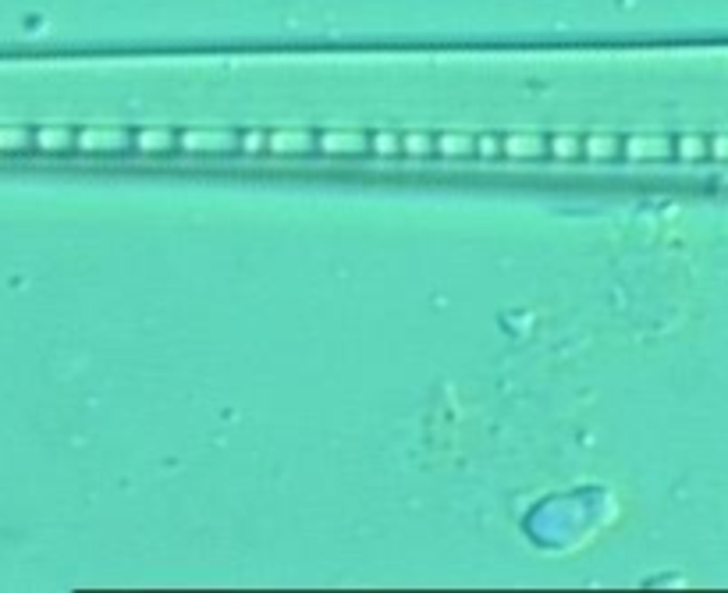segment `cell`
Here are the masks:
<instances>
[{
    "instance_id": "obj_1",
    "label": "cell",
    "mask_w": 728,
    "mask_h": 593,
    "mask_svg": "<svg viewBox=\"0 0 728 593\" xmlns=\"http://www.w3.org/2000/svg\"><path fill=\"white\" fill-rule=\"evenodd\" d=\"M675 153V142L668 135H650V132H637L629 139H622V157L629 160H664Z\"/></svg>"
},
{
    "instance_id": "obj_2",
    "label": "cell",
    "mask_w": 728,
    "mask_h": 593,
    "mask_svg": "<svg viewBox=\"0 0 728 593\" xmlns=\"http://www.w3.org/2000/svg\"><path fill=\"white\" fill-rule=\"evenodd\" d=\"M501 153L512 160H537L547 153V139L541 132H512L501 135Z\"/></svg>"
},
{
    "instance_id": "obj_3",
    "label": "cell",
    "mask_w": 728,
    "mask_h": 593,
    "mask_svg": "<svg viewBox=\"0 0 728 593\" xmlns=\"http://www.w3.org/2000/svg\"><path fill=\"white\" fill-rule=\"evenodd\" d=\"M178 146L182 150H195V153H206V150H235L238 146V135L235 132H206V128H192V132H178Z\"/></svg>"
},
{
    "instance_id": "obj_4",
    "label": "cell",
    "mask_w": 728,
    "mask_h": 593,
    "mask_svg": "<svg viewBox=\"0 0 728 593\" xmlns=\"http://www.w3.org/2000/svg\"><path fill=\"white\" fill-rule=\"evenodd\" d=\"M267 150L271 153H309V150H316V135L302 132V128L267 132Z\"/></svg>"
},
{
    "instance_id": "obj_5",
    "label": "cell",
    "mask_w": 728,
    "mask_h": 593,
    "mask_svg": "<svg viewBox=\"0 0 728 593\" xmlns=\"http://www.w3.org/2000/svg\"><path fill=\"white\" fill-rule=\"evenodd\" d=\"M316 150L320 153H366L369 139L363 132H320L316 135Z\"/></svg>"
},
{
    "instance_id": "obj_6",
    "label": "cell",
    "mask_w": 728,
    "mask_h": 593,
    "mask_svg": "<svg viewBox=\"0 0 728 593\" xmlns=\"http://www.w3.org/2000/svg\"><path fill=\"white\" fill-rule=\"evenodd\" d=\"M75 142L82 150H121L132 142V135L125 128H86V132H79Z\"/></svg>"
},
{
    "instance_id": "obj_7",
    "label": "cell",
    "mask_w": 728,
    "mask_h": 593,
    "mask_svg": "<svg viewBox=\"0 0 728 593\" xmlns=\"http://www.w3.org/2000/svg\"><path fill=\"white\" fill-rule=\"evenodd\" d=\"M583 157H590V160H615V157H622V139L611 135V132H590L583 139Z\"/></svg>"
},
{
    "instance_id": "obj_8",
    "label": "cell",
    "mask_w": 728,
    "mask_h": 593,
    "mask_svg": "<svg viewBox=\"0 0 728 593\" xmlns=\"http://www.w3.org/2000/svg\"><path fill=\"white\" fill-rule=\"evenodd\" d=\"M132 142L143 150V153H168L178 146V135L171 128H143L132 135Z\"/></svg>"
},
{
    "instance_id": "obj_9",
    "label": "cell",
    "mask_w": 728,
    "mask_h": 593,
    "mask_svg": "<svg viewBox=\"0 0 728 593\" xmlns=\"http://www.w3.org/2000/svg\"><path fill=\"white\" fill-rule=\"evenodd\" d=\"M434 150H438V157H469V153H476V139L465 132H441L434 139Z\"/></svg>"
},
{
    "instance_id": "obj_10",
    "label": "cell",
    "mask_w": 728,
    "mask_h": 593,
    "mask_svg": "<svg viewBox=\"0 0 728 593\" xmlns=\"http://www.w3.org/2000/svg\"><path fill=\"white\" fill-rule=\"evenodd\" d=\"M547 157H554V160H579L583 157V139L576 132H554L547 139Z\"/></svg>"
},
{
    "instance_id": "obj_11",
    "label": "cell",
    "mask_w": 728,
    "mask_h": 593,
    "mask_svg": "<svg viewBox=\"0 0 728 593\" xmlns=\"http://www.w3.org/2000/svg\"><path fill=\"white\" fill-rule=\"evenodd\" d=\"M675 157H679V160H707V157H711L707 135H700V132H682V135L675 139Z\"/></svg>"
},
{
    "instance_id": "obj_12",
    "label": "cell",
    "mask_w": 728,
    "mask_h": 593,
    "mask_svg": "<svg viewBox=\"0 0 728 593\" xmlns=\"http://www.w3.org/2000/svg\"><path fill=\"white\" fill-rule=\"evenodd\" d=\"M402 153L405 157H430L438 150H434V139L427 132H405L402 135Z\"/></svg>"
},
{
    "instance_id": "obj_13",
    "label": "cell",
    "mask_w": 728,
    "mask_h": 593,
    "mask_svg": "<svg viewBox=\"0 0 728 593\" xmlns=\"http://www.w3.org/2000/svg\"><path fill=\"white\" fill-rule=\"evenodd\" d=\"M369 153H377V157L402 153V135H394V132H373L369 135Z\"/></svg>"
},
{
    "instance_id": "obj_14",
    "label": "cell",
    "mask_w": 728,
    "mask_h": 593,
    "mask_svg": "<svg viewBox=\"0 0 728 593\" xmlns=\"http://www.w3.org/2000/svg\"><path fill=\"white\" fill-rule=\"evenodd\" d=\"M36 142H39V146H47V150H61V146H68V142H72V132H65V128H47V132H39V135H36Z\"/></svg>"
},
{
    "instance_id": "obj_15",
    "label": "cell",
    "mask_w": 728,
    "mask_h": 593,
    "mask_svg": "<svg viewBox=\"0 0 728 593\" xmlns=\"http://www.w3.org/2000/svg\"><path fill=\"white\" fill-rule=\"evenodd\" d=\"M476 153H480L483 160L501 157V139H498V135H490V132H487V135H480V139H476Z\"/></svg>"
},
{
    "instance_id": "obj_16",
    "label": "cell",
    "mask_w": 728,
    "mask_h": 593,
    "mask_svg": "<svg viewBox=\"0 0 728 593\" xmlns=\"http://www.w3.org/2000/svg\"><path fill=\"white\" fill-rule=\"evenodd\" d=\"M238 146L249 150V153H264V150H267V132H242V135H238Z\"/></svg>"
},
{
    "instance_id": "obj_17",
    "label": "cell",
    "mask_w": 728,
    "mask_h": 593,
    "mask_svg": "<svg viewBox=\"0 0 728 593\" xmlns=\"http://www.w3.org/2000/svg\"><path fill=\"white\" fill-rule=\"evenodd\" d=\"M707 146H711V157H715V160H728V132H715V135L707 139Z\"/></svg>"
}]
</instances>
